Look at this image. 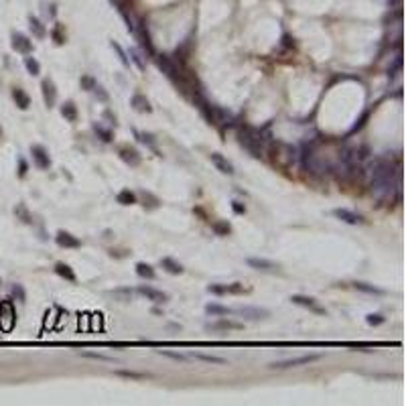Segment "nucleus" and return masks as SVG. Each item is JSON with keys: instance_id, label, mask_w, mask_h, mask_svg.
Segmentation results:
<instances>
[{"instance_id": "obj_1", "label": "nucleus", "mask_w": 406, "mask_h": 406, "mask_svg": "<svg viewBox=\"0 0 406 406\" xmlns=\"http://www.w3.org/2000/svg\"><path fill=\"white\" fill-rule=\"evenodd\" d=\"M368 175L372 179V191L378 199L392 197V191H400V167L392 161L374 159L368 165Z\"/></svg>"}, {"instance_id": "obj_2", "label": "nucleus", "mask_w": 406, "mask_h": 406, "mask_svg": "<svg viewBox=\"0 0 406 406\" xmlns=\"http://www.w3.org/2000/svg\"><path fill=\"white\" fill-rule=\"evenodd\" d=\"M238 138H240V144L252 154V157H256V159L262 157V134L256 128H250V126L242 128L238 132Z\"/></svg>"}, {"instance_id": "obj_3", "label": "nucleus", "mask_w": 406, "mask_h": 406, "mask_svg": "<svg viewBox=\"0 0 406 406\" xmlns=\"http://www.w3.org/2000/svg\"><path fill=\"white\" fill-rule=\"evenodd\" d=\"M321 358V354H307V356H299V358H291V360H280V362H272L270 368L272 370H287V368H297V366H307L313 364Z\"/></svg>"}, {"instance_id": "obj_4", "label": "nucleus", "mask_w": 406, "mask_h": 406, "mask_svg": "<svg viewBox=\"0 0 406 406\" xmlns=\"http://www.w3.org/2000/svg\"><path fill=\"white\" fill-rule=\"evenodd\" d=\"M14 319H16V313H14L12 303L10 301L0 303V329L10 331L14 327Z\"/></svg>"}, {"instance_id": "obj_5", "label": "nucleus", "mask_w": 406, "mask_h": 406, "mask_svg": "<svg viewBox=\"0 0 406 406\" xmlns=\"http://www.w3.org/2000/svg\"><path fill=\"white\" fill-rule=\"evenodd\" d=\"M232 313H238L240 317L244 319H250V321H258V319H266L270 315L268 309H262V307H238V309H232Z\"/></svg>"}, {"instance_id": "obj_6", "label": "nucleus", "mask_w": 406, "mask_h": 406, "mask_svg": "<svg viewBox=\"0 0 406 406\" xmlns=\"http://www.w3.org/2000/svg\"><path fill=\"white\" fill-rule=\"evenodd\" d=\"M291 301L295 303V305H299V307H305V309H309V311H313V313H317V315H325L327 311L313 299V297H305V295H293L291 297Z\"/></svg>"}, {"instance_id": "obj_7", "label": "nucleus", "mask_w": 406, "mask_h": 406, "mask_svg": "<svg viewBox=\"0 0 406 406\" xmlns=\"http://www.w3.org/2000/svg\"><path fill=\"white\" fill-rule=\"evenodd\" d=\"M333 215L337 217V220L350 224V226H360V224H364V217H362L360 213H356V211H352V209H346V207L333 209Z\"/></svg>"}, {"instance_id": "obj_8", "label": "nucleus", "mask_w": 406, "mask_h": 406, "mask_svg": "<svg viewBox=\"0 0 406 406\" xmlns=\"http://www.w3.org/2000/svg\"><path fill=\"white\" fill-rule=\"evenodd\" d=\"M30 152H33V161H35V165L39 167V169H49L51 167V159H49V154H47V150L41 146V144H33L30 146Z\"/></svg>"}, {"instance_id": "obj_9", "label": "nucleus", "mask_w": 406, "mask_h": 406, "mask_svg": "<svg viewBox=\"0 0 406 406\" xmlns=\"http://www.w3.org/2000/svg\"><path fill=\"white\" fill-rule=\"evenodd\" d=\"M209 159H211V163L217 167V169H220L224 175H234L236 171H234V165L224 157V154H220V152H211L209 154Z\"/></svg>"}, {"instance_id": "obj_10", "label": "nucleus", "mask_w": 406, "mask_h": 406, "mask_svg": "<svg viewBox=\"0 0 406 406\" xmlns=\"http://www.w3.org/2000/svg\"><path fill=\"white\" fill-rule=\"evenodd\" d=\"M246 264H248L250 268H256V270H262V272H272V270L278 268L274 262H270V260H266V258H256V256L246 258Z\"/></svg>"}, {"instance_id": "obj_11", "label": "nucleus", "mask_w": 406, "mask_h": 406, "mask_svg": "<svg viewBox=\"0 0 406 406\" xmlns=\"http://www.w3.org/2000/svg\"><path fill=\"white\" fill-rule=\"evenodd\" d=\"M12 49L26 55V53L33 51V43H30L28 37H24L22 33H12Z\"/></svg>"}, {"instance_id": "obj_12", "label": "nucleus", "mask_w": 406, "mask_h": 406, "mask_svg": "<svg viewBox=\"0 0 406 406\" xmlns=\"http://www.w3.org/2000/svg\"><path fill=\"white\" fill-rule=\"evenodd\" d=\"M55 242L61 246V248H79L81 246V242L73 236V234H69V232H57V236H55Z\"/></svg>"}, {"instance_id": "obj_13", "label": "nucleus", "mask_w": 406, "mask_h": 406, "mask_svg": "<svg viewBox=\"0 0 406 406\" xmlns=\"http://www.w3.org/2000/svg\"><path fill=\"white\" fill-rule=\"evenodd\" d=\"M41 89H43V100H45V106H47V108H53V106H55V102H57V91H55L53 81L45 79V81L41 83Z\"/></svg>"}, {"instance_id": "obj_14", "label": "nucleus", "mask_w": 406, "mask_h": 406, "mask_svg": "<svg viewBox=\"0 0 406 406\" xmlns=\"http://www.w3.org/2000/svg\"><path fill=\"white\" fill-rule=\"evenodd\" d=\"M157 65L163 69V73H165L169 79H177V67H175V63H173V61H171L167 55H159V57H157Z\"/></svg>"}, {"instance_id": "obj_15", "label": "nucleus", "mask_w": 406, "mask_h": 406, "mask_svg": "<svg viewBox=\"0 0 406 406\" xmlns=\"http://www.w3.org/2000/svg\"><path fill=\"white\" fill-rule=\"evenodd\" d=\"M138 295L146 297V299L152 301V303H167V295H165L163 291L152 289V287H138Z\"/></svg>"}, {"instance_id": "obj_16", "label": "nucleus", "mask_w": 406, "mask_h": 406, "mask_svg": "<svg viewBox=\"0 0 406 406\" xmlns=\"http://www.w3.org/2000/svg\"><path fill=\"white\" fill-rule=\"evenodd\" d=\"M120 159L126 163V165H130V167H138L140 165V154L134 150V148H128V146H124V148H120Z\"/></svg>"}, {"instance_id": "obj_17", "label": "nucleus", "mask_w": 406, "mask_h": 406, "mask_svg": "<svg viewBox=\"0 0 406 406\" xmlns=\"http://www.w3.org/2000/svg\"><path fill=\"white\" fill-rule=\"evenodd\" d=\"M130 106L136 110V112H142V114H146V112H152V108H150V102L142 96V93H134L132 96V100H130Z\"/></svg>"}, {"instance_id": "obj_18", "label": "nucleus", "mask_w": 406, "mask_h": 406, "mask_svg": "<svg viewBox=\"0 0 406 406\" xmlns=\"http://www.w3.org/2000/svg\"><path fill=\"white\" fill-rule=\"evenodd\" d=\"M55 272H57L61 278L69 280V283H75V272L71 270L69 264H65V262H57V264H55Z\"/></svg>"}, {"instance_id": "obj_19", "label": "nucleus", "mask_w": 406, "mask_h": 406, "mask_svg": "<svg viewBox=\"0 0 406 406\" xmlns=\"http://www.w3.org/2000/svg\"><path fill=\"white\" fill-rule=\"evenodd\" d=\"M244 325L238 323V321H230V319H222L217 323H207V329H213V331H220V329H242Z\"/></svg>"}, {"instance_id": "obj_20", "label": "nucleus", "mask_w": 406, "mask_h": 406, "mask_svg": "<svg viewBox=\"0 0 406 406\" xmlns=\"http://www.w3.org/2000/svg\"><path fill=\"white\" fill-rule=\"evenodd\" d=\"M161 266L169 272V274H181L183 272V266L175 260V258H171V256H165V258H161Z\"/></svg>"}, {"instance_id": "obj_21", "label": "nucleus", "mask_w": 406, "mask_h": 406, "mask_svg": "<svg viewBox=\"0 0 406 406\" xmlns=\"http://www.w3.org/2000/svg\"><path fill=\"white\" fill-rule=\"evenodd\" d=\"M12 98H14V102H16V106H18L20 110H26V108L30 106L28 96H26V93H24L20 87H14V89H12Z\"/></svg>"}, {"instance_id": "obj_22", "label": "nucleus", "mask_w": 406, "mask_h": 406, "mask_svg": "<svg viewBox=\"0 0 406 406\" xmlns=\"http://www.w3.org/2000/svg\"><path fill=\"white\" fill-rule=\"evenodd\" d=\"M28 26H30V30H33V35H35L37 39H45L47 30H45V26L41 24V20H39V18H35V16H28Z\"/></svg>"}, {"instance_id": "obj_23", "label": "nucleus", "mask_w": 406, "mask_h": 406, "mask_svg": "<svg viewBox=\"0 0 406 406\" xmlns=\"http://www.w3.org/2000/svg\"><path fill=\"white\" fill-rule=\"evenodd\" d=\"M61 114H63L65 120L75 122V120H77V108H75V104H73V102H65L63 106H61Z\"/></svg>"}, {"instance_id": "obj_24", "label": "nucleus", "mask_w": 406, "mask_h": 406, "mask_svg": "<svg viewBox=\"0 0 406 406\" xmlns=\"http://www.w3.org/2000/svg\"><path fill=\"white\" fill-rule=\"evenodd\" d=\"M116 201H118L120 205H132V203H136V195H134L130 189H122V191L118 193Z\"/></svg>"}, {"instance_id": "obj_25", "label": "nucleus", "mask_w": 406, "mask_h": 406, "mask_svg": "<svg viewBox=\"0 0 406 406\" xmlns=\"http://www.w3.org/2000/svg\"><path fill=\"white\" fill-rule=\"evenodd\" d=\"M136 274L142 276V278H148V280H152L154 276H157V274H154V268L150 264H146V262H138L136 264Z\"/></svg>"}, {"instance_id": "obj_26", "label": "nucleus", "mask_w": 406, "mask_h": 406, "mask_svg": "<svg viewBox=\"0 0 406 406\" xmlns=\"http://www.w3.org/2000/svg\"><path fill=\"white\" fill-rule=\"evenodd\" d=\"M191 360H201V362H207V364H217V366H224L226 360L224 358H215V356H207V354H189Z\"/></svg>"}, {"instance_id": "obj_27", "label": "nucleus", "mask_w": 406, "mask_h": 406, "mask_svg": "<svg viewBox=\"0 0 406 406\" xmlns=\"http://www.w3.org/2000/svg\"><path fill=\"white\" fill-rule=\"evenodd\" d=\"M24 67L30 75H39L41 73V63L35 57H24Z\"/></svg>"}, {"instance_id": "obj_28", "label": "nucleus", "mask_w": 406, "mask_h": 406, "mask_svg": "<svg viewBox=\"0 0 406 406\" xmlns=\"http://www.w3.org/2000/svg\"><path fill=\"white\" fill-rule=\"evenodd\" d=\"M354 287H356L358 291H362V293H368V295H384L382 289L372 287V285H368V283H354Z\"/></svg>"}, {"instance_id": "obj_29", "label": "nucleus", "mask_w": 406, "mask_h": 406, "mask_svg": "<svg viewBox=\"0 0 406 406\" xmlns=\"http://www.w3.org/2000/svg\"><path fill=\"white\" fill-rule=\"evenodd\" d=\"M205 311L209 315H230L232 313V309H228V307H222V305H207L205 307Z\"/></svg>"}, {"instance_id": "obj_30", "label": "nucleus", "mask_w": 406, "mask_h": 406, "mask_svg": "<svg viewBox=\"0 0 406 406\" xmlns=\"http://www.w3.org/2000/svg\"><path fill=\"white\" fill-rule=\"evenodd\" d=\"M110 45H112V49H114V51L118 53V57H120V61H122V65H124V67H128V65H130V59H128V53H126V51H124V49H122V47H120V45H118L116 41H112Z\"/></svg>"}, {"instance_id": "obj_31", "label": "nucleus", "mask_w": 406, "mask_h": 406, "mask_svg": "<svg viewBox=\"0 0 406 406\" xmlns=\"http://www.w3.org/2000/svg\"><path fill=\"white\" fill-rule=\"evenodd\" d=\"M93 132H96L104 142H112V130L104 128L102 124H93Z\"/></svg>"}, {"instance_id": "obj_32", "label": "nucleus", "mask_w": 406, "mask_h": 406, "mask_svg": "<svg viewBox=\"0 0 406 406\" xmlns=\"http://www.w3.org/2000/svg\"><path fill=\"white\" fill-rule=\"evenodd\" d=\"M136 136H138V140L140 142H144V144H148L154 152L159 154V148H157V142H154V136L152 134H146V132H136Z\"/></svg>"}, {"instance_id": "obj_33", "label": "nucleus", "mask_w": 406, "mask_h": 406, "mask_svg": "<svg viewBox=\"0 0 406 406\" xmlns=\"http://www.w3.org/2000/svg\"><path fill=\"white\" fill-rule=\"evenodd\" d=\"M128 55H130V61H134L136 67H138L140 71H144V69H146V63L142 61V57H140V53H138L136 49H130V51H128Z\"/></svg>"}, {"instance_id": "obj_34", "label": "nucleus", "mask_w": 406, "mask_h": 406, "mask_svg": "<svg viewBox=\"0 0 406 406\" xmlns=\"http://www.w3.org/2000/svg\"><path fill=\"white\" fill-rule=\"evenodd\" d=\"M213 232H215L217 236H228V234L232 232V228H230L228 222H217V224H213Z\"/></svg>"}, {"instance_id": "obj_35", "label": "nucleus", "mask_w": 406, "mask_h": 406, "mask_svg": "<svg viewBox=\"0 0 406 406\" xmlns=\"http://www.w3.org/2000/svg\"><path fill=\"white\" fill-rule=\"evenodd\" d=\"M83 358H91V360H100V362H114L112 356H106V354H96V352H83L81 354Z\"/></svg>"}, {"instance_id": "obj_36", "label": "nucleus", "mask_w": 406, "mask_h": 406, "mask_svg": "<svg viewBox=\"0 0 406 406\" xmlns=\"http://www.w3.org/2000/svg\"><path fill=\"white\" fill-rule=\"evenodd\" d=\"M161 356L165 358H171V360H177V362H189V354H177V352H161Z\"/></svg>"}, {"instance_id": "obj_37", "label": "nucleus", "mask_w": 406, "mask_h": 406, "mask_svg": "<svg viewBox=\"0 0 406 406\" xmlns=\"http://www.w3.org/2000/svg\"><path fill=\"white\" fill-rule=\"evenodd\" d=\"M116 374L118 376H124V378H134V380H140V378L146 376V374H142V372H128V370H118Z\"/></svg>"}, {"instance_id": "obj_38", "label": "nucleus", "mask_w": 406, "mask_h": 406, "mask_svg": "<svg viewBox=\"0 0 406 406\" xmlns=\"http://www.w3.org/2000/svg\"><path fill=\"white\" fill-rule=\"evenodd\" d=\"M384 321H386V317H382V315H378V313H376V315L370 313V315L366 317V323H368V325H382Z\"/></svg>"}, {"instance_id": "obj_39", "label": "nucleus", "mask_w": 406, "mask_h": 406, "mask_svg": "<svg viewBox=\"0 0 406 406\" xmlns=\"http://www.w3.org/2000/svg\"><path fill=\"white\" fill-rule=\"evenodd\" d=\"M226 289H228V295H242V293L246 291L242 283H232V285H226Z\"/></svg>"}, {"instance_id": "obj_40", "label": "nucleus", "mask_w": 406, "mask_h": 406, "mask_svg": "<svg viewBox=\"0 0 406 406\" xmlns=\"http://www.w3.org/2000/svg\"><path fill=\"white\" fill-rule=\"evenodd\" d=\"M207 293H211V295H228V289H226V285H209Z\"/></svg>"}, {"instance_id": "obj_41", "label": "nucleus", "mask_w": 406, "mask_h": 406, "mask_svg": "<svg viewBox=\"0 0 406 406\" xmlns=\"http://www.w3.org/2000/svg\"><path fill=\"white\" fill-rule=\"evenodd\" d=\"M114 295L122 297V301H124V303H128V301L132 299V289H116V291H114Z\"/></svg>"}, {"instance_id": "obj_42", "label": "nucleus", "mask_w": 406, "mask_h": 406, "mask_svg": "<svg viewBox=\"0 0 406 406\" xmlns=\"http://www.w3.org/2000/svg\"><path fill=\"white\" fill-rule=\"evenodd\" d=\"M81 87L87 89V91H91L93 87H96V79L89 77V75H83V77H81Z\"/></svg>"}, {"instance_id": "obj_43", "label": "nucleus", "mask_w": 406, "mask_h": 406, "mask_svg": "<svg viewBox=\"0 0 406 406\" xmlns=\"http://www.w3.org/2000/svg\"><path fill=\"white\" fill-rule=\"evenodd\" d=\"M91 91H96V96H98L102 102H108V93L104 91V87H102V85H98V83H96V87H93Z\"/></svg>"}, {"instance_id": "obj_44", "label": "nucleus", "mask_w": 406, "mask_h": 406, "mask_svg": "<svg viewBox=\"0 0 406 406\" xmlns=\"http://www.w3.org/2000/svg\"><path fill=\"white\" fill-rule=\"evenodd\" d=\"M232 209H234L236 213H240V215H242V213H246V205H244V203H240V201H232Z\"/></svg>"}, {"instance_id": "obj_45", "label": "nucleus", "mask_w": 406, "mask_h": 406, "mask_svg": "<svg viewBox=\"0 0 406 406\" xmlns=\"http://www.w3.org/2000/svg\"><path fill=\"white\" fill-rule=\"evenodd\" d=\"M12 293L18 297V301H24V291H22L20 285H14V287H12Z\"/></svg>"}, {"instance_id": "obj_46", "label": "nucleus", "mask_w": 406, "mask_h": 406, "mask_svg": "<svg viewBox=\"0 0 406 406\" xmlns=\"http://www.w3.org/2000/svg\"><path fill=\"white\" fill-rule=\"evenodd\" d=\"M26 169H28V167H26L24 159H20V161H18V175H20V177H24V175H26Z\"/></svg>"}]
</instances>
